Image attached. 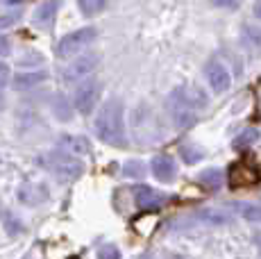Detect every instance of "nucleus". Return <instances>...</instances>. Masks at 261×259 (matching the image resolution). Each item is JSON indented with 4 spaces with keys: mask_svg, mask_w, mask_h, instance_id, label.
I'll use <instances>...</instances> for the list:
<instances>
[{
    "mask_svg": "<svg viewBox=\"0 0 261 259\" xmlns=\"http://www.w3.org/2000/svg\"><path fill=\"white\" fill-rule=\"evenodd\" d=\"M95 134L102 143L114 148H123L127 143L125 139V107L120 98H109L100 107L95 118Z\"/></svg>",
    "mask_w": 261,
    "mask_h": 259,
    "instance_id": "f257e3e1",
    "label": "nucleus"
},
{
    "mask_svg": "<svg viewBox=\"0 0 261 259\" xmlns=\"http://www.w3.org/2000/svg\"><path fill=\"white\" fill-rule=\"evenodd\" d=\"M41 162L55 177H59V180H64V182L77 180V177L82 175V171H84L82 162H80L75 155H71V152H66V150L48 152V155H43Z\"/></svg>",
    "mask_w": 261,
    "mask_h": 259,
    "instance_id": "f03ea898",
    "label": "nucleus"
},
{
    "mask_svg": "<svg viewBox=\"0 0 261 259\" xmlns=\"http://www.w3.org/2000/svg\"><path fill=\"white\" fill-rule=\"evenodd\" d=\"M98 37V30L93 25H87V28H80V30H73V32L64 34L57 43V55L62 59H71L75 55H80L82 50H87V46H91Z\"/></svg>",
    "mask_w": 261,
    "mask_h": 259,
    "instance_id": "7ed1b4c3",
    "label": "nucleus"
},
{
    "mask_svg": "<svg viewBox=\"0 0 261 259\" xmlns=\"http://www.w3.org/2000/svg\"><path fill=\"white\" fill-rule=\"evenodd\" d=\"M95 68H98V55H82V57L68 62V66L62 71V80L66 84L84 82L87 77H91Z\"/></svg>",
    "mask_w": 261,
    "mask_h": 259,
    "instance_id": "20e7f679",
    "label": "nucleus"
},
{
    "mask_svg": "<svg viewBox=\"0 0 261 259\" xmlns=\"http://www.w3.org/2000/svg\"><path fill=\"white\" fill-rule=\"evenodd\" d=\"M98 98H100V82L95 77H87L84 82H80L77 91H75V98H73L75 109L87 116V114L93 112Z\"/></svg>",
    "mask_w": 261,
    "mask_h": 259,
    "instance_id": "39448f33",
    "label": "nucleus"
},
{
    "mask_svg": "<svg viewBox=\"0 0 261 259\" xmlns=\"http://www.w3.org/2000/svg\"><path fill=\"white\" fill-rule=\"evenodd\" d=\"M170 102L184 105V107H189V109H193V112H195V109L207 107L209 98H207V93H204L200 87H195V84H182V87H177L173 91Z\"/></svg>",
    "mask_w": 261,
    "mask_h": 259,
    "instance_id": "423d86ee",
    "label": "nucleus"
},
{
    "mask_svg": "<svg viewBox=\"0 0 261 259\" xmlns=\"http://www.w3.org/2000/svg\"><path fill=\"white\" fill-rule=\"evenodd\" d=\"M204 77H207L214 93H225L232 87V75H229V71L225 68V64L216 62V59L204 66Z\"/></svg>",
    "mask_w": 261,
    "mask_h": 259,
    "instance_id": "0eeeda50",
    "label": "nucleus"
},
{
    "mask_svg": "<svg viewBox=\"0 0 261 259\" xmlns=\"http://www.w3.org/2000/svg\"><path fill=\"white\" fill-rule=\"evenodd\" d=\"M150 168H152V175L164 184L173 182L175 175H177V164L170 155H157L150 164Z\"/></svg>",
    "mask_w": 261,
    "mask_h": 259,
    "instance_id": "6e6552de",
    "label": "nucleus"
},
{
    "mask_svg": "<svg viewBox=\"0 0 261 259\" xmlns=\"http://www.w3.org/2000/svg\"><path fill=\"white\" fill-rule=\"evenodd\" d=\"M57 7L59 3L57 0H46V3H41L37 9H34L32 14V23L37 25L39 30H50L55 23V14H57Z\"/></svg>",
    "mask_w": 261,
    "mask_h": 259,
    "instance_id": "1a4fd4ad",
    "label": "nucleus"
},
{
    "mask_svg": "<svg viewBox=\"0 0 261 259\" xmlns=\"http://www.w3.org/2000/svg\"><path fill=\"white\" fill-rule=\"evenodd\" d=\"M46 80H48V73H43V71L18 73V75H14V80H12V87L16 89V91H28V89L39 87V84L46 82Z\"/></svg>",
    "mask_w": 261,
    "mask_h": 259,
    "instance_id": "9d476101",
    "label": "nucleus"
},
{
    "mask_svg": "<svg viewBox=\"0 0 261 259\" xmlns=\"http://www.w3.org/2000/svg\"><path fill=\"white\" fill-rule=\"evenodd\" d=\"M18 198L25 202V205H39V202L48 200V191L43 184H25L18 191Z\"/></svg>",
    "mask_w": 261,
    "mask_h": 259,
    "instance_id": "9b49d317",
    "label": "nucleus"
},
{
    "mask_svg": "<svg viewBox=\"0 0 261 259\" xmlns=\"http://www.w3.org/2000/svg\"><path fill=\"white\" fill-rule=\"evenodd\" d=\"M59 148L66 152H71V155H87L89 152V141L82 137H75V134H62L59 137Z\"/></svg>",
    "mask_w": 261,
    "mask_h": 259,
    "instance_id": "f8f14e48",
    "label": "nucleus"
},
{
    "mask_svg": "<svg viewBox=\"0 0 261 259\" xmlns=\"http://www.w3.org/2000/svg\"><path fill=\"white\" fill-rule=\"evenodd\" d=\"M259 180V173L257 168L248 166V164H239V166H234L232 171V187H245V184H254Z\"/></svg>",
    "mask_w": 261,
    "mask_h": 259,
    "instance_id": "ddd939ff",
    "label": "nucleus"
},
{
    "mask_svg": "<svg viewBox=\"0 0 261 259\" xmlns=\"http://www.w3.org/2000/svg\"><path fill=\"white\" fill-rule=\"evenodd\" d=\"M134 200H137V205L141 209H150V207H157L159 202H162V198L157 196V191L150 187H137L134 189Z\"/></svg>",
    "mask_w": 261,
    "mask_h": 259,
    "instance_id": "4468645a",
    "label": "nucleus"
},
{
    "mask_svg": "<svg viewBox=\"0 0 261 259\" xmlns=\"http://www.w3.org/2000/svg\"><path fill=\"white\" fill-rule=\"evenodd\" d=\"M241 41L250 50H261V28L257 25H243L241 30Z\"/></svg>",
    "mask_w": 261,
    "mask_h": 259,
    "instance_id": "2eb2a0df",
    "label": "nucleus"
},
{
    "mask_svg": "<svg viewBox=\"0 0 261 259\" xmlns=\"http://www.w3.org/2000/svg\"><path fill=\"white\" fill-rule=\"evenodd\" d=\"M198 182L202 184L207 191H216V189H220V184H223V173H220L218 168H207V171H202L198 175Z\"/></svg>",
    "mask_w": 261,
    "mask_h": 259,
    "instance_id": "dca6fc26",
    "label": "nucleus"
},
{
    "mask_svg": "<svg viewBox=\"0 0 261 259\" xmlns=\"http://www.w3.org/2000/svg\"><path fill=\"white\" fill-rule=\"evenodd\" d=\"M53 112H55V116H57L62 123H66V121H71V118H73V107H71V102H68V98L62 96V93L55 98Z\"/></svg>",
    "mask_w": 261,
    "mask_h": 259,
    "instance_id": "f3484780",
    "label": "nucleus"
},
{
    "mask_svg": "<svg viewBox=\"0 0 261 259\" xmlns=\"http://www.w3.org/2000/svg\"><path fill=\"white\" fill-rule=\"evenodd\" d=\"M202 218L207 223H214V225H223V223H229L232 221V214L225 212V209H204L202 212Z\"/></svg>",
    "mask_w": 261,
    "mask_h": 259,
    "instance_id": "a211bd4d",
    "label": "nucleus"
},
{
    "mask_svg": "<svg viewBox=\"0 0 261 259\" xmlns=\"http://www.w3.org/2000/svg\"><path fill=\"white\" fill-rule=\"evenodd\" d=\"M80 9H82L84 16H95L107 7V0H77Z\"/></svg>",
    "mask_w": 261,
    "mask_h": 259,
    "instance_id": "6ab92c4d",
    "label": "nucleus"
},
{
    "mask_svg": "<svg viewBox=\"0 0 261 259\" xmlns=\"http://www.w3.org/2000/svg\"><path fill=\"white\" fill-rule=\"evenodd\" d=\"M257 137H259V132L257 130H243V132H241V137L239 139H234V148H248L250 143H254L257 141Z\"/></svg>",
    "mask_w": 261,
    "mask_h": 259,
    "instance_id": "aec40b11",
    "label": "nucleus"
},
{
    "mask_svg": "<svg viewBox=\"0 0 261 259\" xmlns=\"http://www.w3.org/2000/svg\"><path fill=\"white\" fill-rule=\"evenodd\" d=\"M241 214H243L245 221L261 223V205H243L241 207Z\"/></svg>",
    "mask_w": 261,
    "mask_h": 259,
    "instance_id": "412c9836",
    "label": "nucleus"
},
{
    "mask_svg": "<svg viewBox=\"0 0 261 259\" xmlns=\"http://www.w3.org/2000/svg\"><path fill=\"white\" fill-rule=\"evenodd\" d=\"M123 173L129 177H143L145 175V166L141 162H125L123 164Z\"/></svg>",
    "mask_w": 261,
    "mask_h": 259,
    "instance_id": "4be33fe9",
    "label": "nucleus"
},
{
    "mask_svg": "<svg viewBox=\"0 0 261 259\" xmlns=\"http://www.w3.org/2000/svg\"><path fill=\"white\" fill-rule=\"evenodd\" d=\"M179 155H182V159L187 164H195V162H200V159H202V152H200L198 148H191V146H184L182 150H179Z\"/></svg>",
    "mask_w": 261,
    "mask_h": 259,
    "instance_id": "5701e85b",
    "label": "nucleus"
},
{
    "mask_svg": "<svg viewBox=\"0 0 261 259\" xmlns=\"http://www.w3.org/2000/svg\"><path fill=\"white\" fill-rule=\"evenodd\" d=\"M5 84H12V68H9V64L0 62V87H5Z\"/></svg>",
    "mask_w": 261,
    "mask_h": 259,
    "instance_id": "b1692460",
    "label": "nucleus"
},
{
    "mask_svg": "<svg viewBox=\"0 0 261 259\" xmlns=\"http://www.w3.org/2000/svg\"><path fill=\"white\" fill-rule=\"evenodd\" d=\"M21 18V12H9V14H5V16H0V28H9V25H14V23Z\"/></svg>",
    "mask_w": 261,
    "mask_h": 259,
    "instance_id": "393cba45",
    "label": "nucleus"
},
{
    "mask_svg": "<svg viewBox=\"0 0 261 259\" xmlns=\"http://www.w3.org/2000/svg\"><path fill=\"white\" fill-rule=\"evenodd\" d=\"M216 7H223V9H237L241 5V0H212Z\"/></svg>",
    "mask_w": 261,
    "mask_h": 259,
    "instance_id": "a878e982",
    "label": "nucleus"
},
{
    "mask_svg": "<svg viewBox=\"0 0 261 259\" xmlns=\"http://www.w3.org/2000/svg\"><path fill=\"white\" fill-rule=\"evenodd\" d=\"M100 259H118V250L114 246H105L100 250Z\"/></svg>",
    "mask_w": 261,
    "mask_h": 259,
    "instance_id": "bb28decb",
    "label": "nucleus"
},
{
    "mask_svg": "<svg viewBox=\"0 0 261 259\" xmlns=\"http://www.w3.org/2000/svg\"><path fill=\"white\" fill-rule=\"evenodd\" d=\"M7 53H9V41H7V37L0 34V57H5Z\"/></svg>",
    "mask_w": 261,
    "mask_h": 259,
    "instance_id": "cd10ccee",
    "label": "nucleus"
},
{
    "mask_svg": "<svg viewBox=\"0 0 261 259\" xmlns=\"http://www.w3.org/2000/svg\"><path fill=\"white\" fill-rule=\"evenodd\" d=\"M252 12H254V16H257V18H259V21H261V0H257V3H254Z\"/></svg>",
    "mask_w": 261,
    "mask_h": 259,
    "instance_id": "c85d7f7f",
    "label": "nucleus"
},
{
    "mask_svg": "<svg viewBox=\"0 0 261 259\" xmlns=\"http://www.w3.org/2000/svg\"><path fill=\"white\" fill-rule=\"evenodd\" d=\"M254 239H257V241L261 243V232H257V234H254ZM259 248H261V246H259Z\"/></svg>",
    "mask_w": 261,
    "mask_h": 259,
    "instance_id": "c756f323",
    "label": "nucleus"
}]
</instances>
